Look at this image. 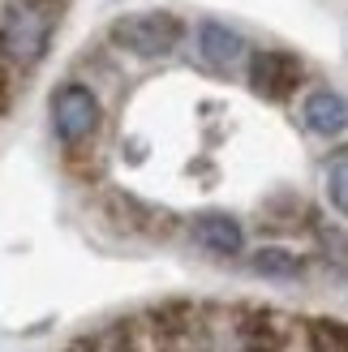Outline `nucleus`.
Returning <instances> with one entry per match:
<instances>
[{
  "label": "nucleus",
  "instance_id": "f257e3e1",
  "mask_svg": "<svg viewBox=\"0 0 348 352\" xmlns=\"http://www.w3.org/2000/svg\"><path fill=\"white\" fill-rule=\"evenodd\" d=\"M47 34H52V9L43 0H22L0 22V56L13 65H34L47 47Z\"/></svg>",
  "mask_w": 348,
  "mask_h": 352
},
{
  "label": "nucleus",
  "instance_id": "f03ea898",
  "mask_svg": "<svg viewBox=\"0 0 348 352\" xmlns=\"http://www.w3.org/2000/svg\"><path fill=\"white\" fill-rule=\"evenodd\" d=\"M181 34H185V26L172 13H129L120 22H112V43L120 52H129V56H142V60L168 56L181 43Z\"/></svg>",
  "mask_w": 348,
  "mask_h": 352
},
{
  "label": "nucleus",
  "instance_id": "7ed1b4c3",
  "mask_svg": "<svg viewBox=\"0 0 348 352\" xmlns=\"http://www.w3.org/2000/svg\"><path fill=\"white\" fill-rule=\"evenodd\" d=\"M52 129H56V138L65 146H82L99 129V99L78 82L61 86L52 95Z\"/></svg>",
  "mask_w": 348,
  "mask_h": 352
},
{
  "label": "nucleus",
  "instance_id": "20e7f679",
  "mask_svg": "<svg viewBox=\"0 0 348 352\" xmlns=\"http://www.w3.org/2000/svg\"><path fill=\"white\" fill-rule=\"evenodd\" d=\"M305 69L292 52H254L250 56V82L263 99H288L301 86Z\"/></svg>",
  "mask_w": 348,
  "mask_h": 352
},
{
  "label": "nucleus",
  "instance_id": "39448f33",
  "mask_svg": "<svg viewBox=\"0 0 348 352\" xmlns=\"http://www.w3.org/2000/svg\"><path fill=\"white\" fill-rule=\"evenodd\" d=\"M189 232H194V241L206 254H215V258H237L241 250H246V228H241L232 215H224V210H206V215H198Z\"/></svg>",
  "mask_w": 348,
  "mask_h": 352
},
{
  "label": "nucleus",
  "instance_id": "423d86ee",
  "mask_svg": "<svg viewBox=\"0 0 348 352\" xmlns=\"http://www.w3.org/2000/svg\"><path fill=\"white\" fill-rule=\"evenodd\" d=\"M198 52L206 65L215 69H232L241 56H246V39L237 30H228L224 22H202L198 26Z\"/></svg>",
  "mask_w": 348,
  "mask_h": 352
},
{
  "label": "nucleus",
  "instance_id": "0eeeda50",
  "mask_svg": "<svg viewBox=\"0 0 348 352\" xmlns=\"http://www.w3.org/2000/svg\"><path fill=\"white\" fill-rule=\"evenodd\" d=\"M301 116H305V125L314 129V133L336 138V133H344V129H348V99H344V95H336V91H314V95L305 99Z\"/></svg>",
  "mask_w": 348,
  "mask_h": 352
},
{
  "label": "nucleus",
  "instance_id": "6e6552de",
  "mask_svg": "<svg viewBox=\"0 0 348 352\" xmlns=\"http://www.w3.org/2000/svg\"><path fill=\"white\" fill-rule=\"evenodd\" d=\"M82 352H151V331H138V322H116L86 340Z\"/></svg>",
  "mask_w": 348,
  "mask_h": 352
},
{
  "label": "nucleus",
  "instance_id": "1a4fd4ad",
  "mask_svg": "<svg viewBox=\"0 0 348 352\" xmlns=\"http://www.w3.org/2000/svg\"><path fill=\"white\" fill-rule=\"evenodd\" d=\"M305 344H309V352H348V322L309 318L305 322Z\"/></svg>",
  "mask_w": 348,
  "mask_h": 352
},
{
  "label": "nucleus",
  "instance_id": "9d476101",
  "mask_svg": "<svg viewBox=\"0 0 348 352\" xmlns=\"http://www.w3.org/2000/svg\"><path fill=\"white\" fill-rule=\"evenodd\" d=\"M254 271L267 279H297L301 275V258L288 250H258L254 254Z\"/></svg>",
  "mask_w": 348,
  "mask_h": 352
},
{
  "label": "nucleus",
  "instance_id": "9b49d317",
  "mask_svg": "<svg viewBox=\"0 0 348 352\" xmlns=\"http://www.w3.org/2000/svg\"><path fill=\"white\" fill-rule=\"evenodd\" d=\"M327 198L340 215H348V151H340L331 164H327Z\"/></svg>",
  "mask_w": 348,
  "mask_h": 352
}]
</instances>
